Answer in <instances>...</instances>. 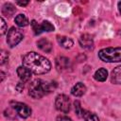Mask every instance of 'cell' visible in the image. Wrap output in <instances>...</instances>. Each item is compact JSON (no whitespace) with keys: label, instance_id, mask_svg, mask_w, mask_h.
<instances>
[{"label":"cell","instance_id":"cell-4","mask_svg":"<svg viewBox=\"0 0 121 121\" xmlns=\"http://www.w3.org/2000/svg\"><path fill=\"white\" fill-rule=\"evenodd\" d=\"M55 106L58 111L63 113H67L70 111V107H71L70 98L66 95H63V94L58 95L55 99Z\"/></svg>","mask_w":121,"mask_h":121},{"label":"cell","instance_id":"cell-19","mask_svg":"<svg viewBox=\"0 0 121 121\" xmlns=\"http://www.w3.org/2000/svg\"><path fill=\"white\" fill-rule=\"evenodd\" d=\"M74 105H75V111H76V113L79 116V117H82L83 115V112H84V110L81 108L80 106V102L78 100H76L74 102Z\"/></svg>","mask_w":121,"mask_h":121},{"label":"cell","instance_id":"cell-11","mask_svg":"<svg viewBox=\"0 0 121 121\" xmlns=\"http://www.w3.org/2000/svg\"><path fill=\"white\" fill-rule=\"evenodd\" d=\"M37 46L43 52H46V53H50L52 51V43L45 38H42L40 39L38 42H37Z\"/></svg>","mask_w":121,"mask_h":121},{"label":"cell","instance_id":"cell-10","mask_svg":"<svg viewBox=\"0 0 121 121\" xmlns=\"http://www.w3.org/2000/svg\"><path fill=\"white\" fill-rule=\"evenodd\" d=\"M86 86L82 82H78L76 83L72 89H71V94L74 96H81L86 93Z\"/></svg>","mask_w":121,"mask_h":121},{"label":"cell","instance_id":"cell-24","mask_svg":"<svg viewBox=\"0 0 121 121\" xmlns=\"http://www.w3.org/2000/svg\"><path fill=\"white\" fill-rule=\"evenodd\" d=\"M16 3H17L19 6H23V7H24V6H26V5H27L29 2H28V1H24V2H20V1H17Z\"/></svg>","mask_w":121,"mask_h":121},{"label":"cell","instance_id":"cell-17","mask_svg":"<svg viewBox=\"0 0 121 121\" xmlns=\"http://www.w3.org/2000/svg\"><path fill=\"white\" fill-rule=\"evenodd\" d=\"M14 21H15L16 25L20 27H23V26H26L28 25V19L25 14H18L15 17Z\"/></svg>","mask_w":121,"mask_h":121},{"label":"cell","instance_id":"cell-3","mask_svg":"<svg viewBox=\"0 0 121 121\" xmlns=\"http://www.w3.org/2000/svg\"><path fill=\"white\" fill-rule=\"evenodd\" d=\"M99 59L104 62L121 61V47H107L98 52Z\"/></svg>","mask_w":121,"mask_h":121},{"label":"cell","instance_id":"cell-22","mask_svg":"<svg viewBox=\"0 0 121 121\" xmlns=\"http://www.w3.org/2000/svg\"><path fill=\"white\" fill-rule=\"evenodd\" d=\"M57 121H72V119L66 115H60L57 117Z\"/></svg>","mask_w":121,"mask_h":121},{"label":"cell","instance_id":"cell-14","mask_svg":"<svg viewBox=\"0 0 121 121\" xmlns=\"http://www.w3.org/2000/svg\"><path fill=\"white\" fill-rule=\"evenodd\" d=\"M56 67L59 71L67 70L69 67V60L65 57H59L56 59Z\"/></svg>","mask_w":121,"mask_h":121},{"label":"cell","instance_id":"cell-13","mask_svg":"<svg viewBox=\"0 0 121 121\" xmlns=\"http://www.w3.org/2000/svg\"><path fill=\"white\" fill-rule=\"evenodd\" d=\"M111 82L121 85V65L115 67L111 74Z\"/></svg>","mask_w":121,"mask_h":121},{"label":"cell","instance_id":"cell-15","mask_svg":"<svg viewBox=\"0 0 121 121\" xmlns=\"http://www.w3.org/2000/svg\"><path fill=\"white\" fill-rule=\"evenodd\" d=\"M107 77H108V72L105 68H99L98 70L95 71V75H94V78L95 80L97 81H105L107 79Z\"/></svg>","mask_w":121,"mask_h":121},{"label":"cell","instance_id":"cell-12","mask_svg":"<svg viewBox=\"0 0 121 121\" xmlns=\"http://www.w3.org/2000/svg\"><path fill=\"white\" fill-rule=\"evenodd\" d=\"M57 41H58L59 44L65 49H69L74 45L73 40L71 38H68L65 36H57Z\"/></svg>","mask_w":121,"mask_h":121},{"label":"cell","instance_id":"cell-26","mask_svg":"<svg viewBox=\"0 0 121 121\" xmlns=\"http://www.w3.org/2000/svg\"><path fill=\"white\" fill-rule=\"evenodd\" d=\"M1 76H2V78H1V80L3 81V79H4V78H5V74H4V72H3V71H1Z\"/></svg>","mask_w":121,"mask_h":121},{"label":"cell","instance_id":"cell-20","mask_svg":"<svg viewBox=\"0 0 121 121\" xmlns=\"http://www.w3.org/2000/svg\"><path fill=\"white\" fill-rule=\"evenodd\" d=\"M0 24H1V28H0V34L1 35H4L5 33H6V31H7V29H8V26H7V24H6V22H5V20H4V18L3 17H1L0 18Z\"/></svg>","mask_w":121,"mask_h":121},{"label":"cell","instance_id":"cell-8","mask_svg":"<svg viewBox=\"0 0 121 121\" xmlns=\"http://www.w3.org/2000/svg\"><path fill=\"white\" fill-rule=\"evenodd\" d=\"M79 44L81 47L85 48V49H88V50H91L94 48V41H93V38L91 35L89 34H83L80 36L79 40Z\"/></svg>","mask_w":121,"mask_h":121},{"label":"cell","instance_id":"cell-21","mask_svg":"<svg viewBox=\"0 0 121 121\" xmlns=\"http://www.w3.org/2000/svg\"><path fill=\"white\" fill-rule=\"evenodd\" d=\"M9 60V54L5 51V50H2L1 51V54H0V63L1 64H4L7 60Z\"/></svg>","mask_w":121,"mask_h":121},{"label":"cell","instance_id":"cell-16","mask_svg":"<svg viewBox=\"0 0 121 121\" xmlns=\"http://www.w3.org/2000/svg\"><path fill=\"white\" fill-rule=\"evenodd\" d=\"M15 11H16L15 7L10 3H6L2 8V13L6 16H9V17L13 15L15 13Z\"/></svg>","mask_w":121,"mask_h":121},{"label":"cell","instance_id":"cell-25","mask_svg":"<svg viewBox=\"0 0 121 121\" xmlns=\"http://www.w3.org/2000/svg\"><path fill=\"white\" fill-rule=\"evenodd\" d=\"M118 10H119V12L121 14V1L118 2Z\"/></svg>","mask_w":121,"mask_h":121},{"label":"cell","instance_id":"cell-18","mask_svg":"<svg viewBox=\"0 0 121 121\" xmlns=\"http://www.w3.org/2000/svg\"><path fill=\"white\" fill-rule=\"evenodd\" d=\"M82 117L84 118L85 121H99V119H98L96 114H95L93 112H90L88 111H84Z\"/></svg>","mask_w":121,"mask_h":121},{"label":"cell","instance_id":"cell-6","mask_svg":"<svg viewBox=\"0 0 121 121\" xmlns=\"http://www.w3.org/2000/svg\"><path fill=\"white\" fill-rule=\"evenodd\" d=\"M32 29L36 35L41 34L42 32H50L54 30V26L49 22V21H43L42 24H38L35 20L31 22Z\"/></svg>","mask_w":121,"mask_h":121},{"label":"cell","instance_id":"cell-5","mask_svg":"<svg viewBox=\"0 0 121 121\" xmlns=\"http://www.w3.org/2000/svg\"><path fill=\"white\" fill-rule=\"evenodd\" d=\"M23 40V34L22 32L15 28V27H10V29L7 33V43L10 47L16 46L21 41Z\"/></svg>","mask_w":121,"mask_h":121},{"label":"cell","instance_id":"cell-9","mask_svg":"<svg viewBox=\"0 0 121 121\" xmlns=\"http://www.w3.org/2000/svg\"><path fill=\"white\" fill-rule=\"evenodd\" d=\"M16 72H17V75H18V77H19V78L21 79L22 82H26L31 78L32 72L25 66H19L17 68Z\"/></svg>","mask_w":121,"mask_h":121},{"label":"cell","instance_id":"cell-2","mask_svg":"<svg viewBox=\"0 0 121 121\" xmlns=\"http://www.w3.org/2000/svg\"><path fill=\"white\" fill-rule=\"evenodd\" d=\"M52 91V84L42 79H35L29 85V95L33 98H41Z\"/></svg>","mask_w":121,"mask_h":121},{"label":"cell","instance_id":"cell-23","mask_svg":"<svg viewBox=\"0 0 121 121\" xmlns=\"http://www.w3.org/2000/svg\"><path fill=\"white\" fill-rule=\"evenodd\" d=\"M16 90L18 91V92H22L23 90H24V82H22V81H20V82H18L17 83V85H16Z\"/></svg>","mask_w":121,"mask_h":121},{"label":"cell","instance_id":"cell-1","mask_svg":"<svg viewBox=\"0 0 121 121\" xmlns=\"http://www.w3.org/2000/svg\"><path fill=\"white\" fill-rule=\"evenodd\" d=\"M23 66L26 67L33 74L42 75L48 73L51 69L50 61L36 52H28L23 57Z\"/></svg>","mask_w":121,"mask_h":121},{"label":"cell","instance_id":"cell-7","mask_svg":"<svg viewBox=\"0 0 121 121\" xmlns=\"http://www.w3.org/2000/svg\"><path fill=\"white\" fill-rule=\"evenodd\" d=\"M12 108L15 110L17 114L22 118H26V117L30 116V114H31V109L25 103L13 102L12 103Z\"/></svg>","mask_w":121,"mask_h":121},{"label":"cell","instance_id":"cell-27","mask_svg":"<svg viewBox=\"0 0 121 121\" xmlns=\"http://www.w3.org/2000/svg\"><path fill=\"white\" fill-rule=\"evenodd\" d=\"M119 34H120V35H121V30H120V31H119Z\"/></svg>","mask_w":121,"mask_h":121}]
</instances>
